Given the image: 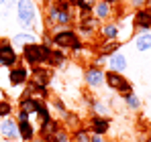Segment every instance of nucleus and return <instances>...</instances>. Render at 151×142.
I'll use <instances>...</instances> for the list:
<instances>
[{
	"label": "nucleus",
	"instance_id": "c9c22d12",
	"mask_svg": "<svg viewBox=\"0 0 151 142\" xmlns=\"http://www.w3.org/2000/svg\"><path fill=\"white\" fill-rule=\"evenodd\" d=\"M90 142H106V138H104V136H94V134H92V136H90Z\"/></svg>",
	"mask_w": 151,
	"mask_h": 142
},
{
	"label": "nucleus",
	"instance_id": "473e14b6",
	"mask_svg": "<svg viewBox=\"0 0 151 142\" xmlns=\"http://www.w3.org/2000/svg\"><path fill=\"white\" fill-rule=\"evenodd\" d=\"M14 120H17V122H25V120H33V116L27 114V112H23V110H17V112H14Z\"/></svg>",
	"mask_w": 151,
	"mask_h": 142
},
{
	"label": "nucleus",
	"instance_id": "2f4dec72",
	"mask_svg": "<svg viewBox=\"0 0 151 142\" xmlns=\"http://www.w3.org/2000/svg\"><path fill=\"white\" fill-rule=\"evenodd\" d=\"M51 4H53L55 8H59V10H74V8L70 6V2H68V0H53Z\"/></svg>",
	"mask_w": 151,
	"mask_h": 142
},
{
	"label": "nucleus",
	"instance_id": "dca6fc26",
	"mask_svg": "<svg viewBox=\"0 0 151 142\" xmlns=\"http://www.w3.org/2000/svg\"><path fill=\"white\" fill-rule=\"evenodd\" d=\"M106 67L108 71H116V73H125L129 69V57H127L125 53H114L112 57H108V61H106Z\"/></svg>",
	"mask_w": 151,
	"mask_h": 142
},
{
	"label": "nucleus",
	"instance_id": "b1692460",
	"mask_svg": "<svg viewBox=\"0 0 151 142\" xmlns=\"http://www.w3.org/2000/svg\"><path fill=\"white\" fill-rule=\"evenodd\" d=\"M121 47H123L121 41H102L100 47H98V51H94V53H100V55H104V57L108 59V57H112L114 53H119Z\"/></svg>",
	"mask_w": 151,
	"mask_h": 142
},
{
	"label": "nucleus",
	"instance_id": "bb28decb",
	"mask_svg": "<svg viewBox=\"0 0 151 142\" xmlns=\"http://www.w3.org/2000/svg\"><path fill=\"white\" fill-rule=\"evenodd\" d=\"M72 134V142H90V130H88V126H80V128H76L70 132Z\"/></svg>",
	"mask_w": 151,
	"mask_h": 142
},
{
	"label": "nucleus",
	"instance_id": "412c9836",
	"mask_svg": "<svg viewBox=\"0 0 151 142\" xmlns=\"http://www.w3.org/2000/svg\"><path fill=\"white\" fill-rule=\"evenodd\" d=\"M25 87L31 92V95L39 97V99H43V102H49V99H51V89L47 87V85H39V83H35V81L29 79Z\"/></svg>",
	"mask_w": 151,
	"mask_h": 142
},
{
	"label": "nucleus",
	"instance_id": "79ce46f5",
	"mask_svg": "<svg viewBox=\"0 0 151 142\" xmlns=\"http://www.w3.org/2000/svg\"><path fill=\"white\" fill-rule=\"evenodd\" d=\"M149 136H151V122H149Z\"/></svg>",
	"mask_w": 151,
	"mask_h": 142
},
{
	"label": "nucleus",
	"instance_id": "f257e3e1",
	"mask_svg": "<svg viewBox=\"0 0 151 142\" xmlns=\"http://www.w3.org/2000/svg\"><path fill=\"white\" fill-rule=\"evenodd\" d=\"M17 21L23 26V31H33V33L43 31V26L39 24L37 6L33 0H19L17 2Z\"/></svg>",
	"mask_w": 151,
	"mask_h": 142
},
{
	"label": "nucleus",
	"instance_id": "c756f323",
	"mask_svg": "<svg viewBox=\"0 0 151 142\" xmlns=\"http://www.w3.org/2000/svg\"><path fill=\"white\" fill-rule=\"evenodd\" d=\"M55 140H57V142H72V134H70V130H68V128H61V130L55 134Z\"/></svg>",
	"mask_w": 151,
	"mask_h": 142
},
{
	"label": "nucleus",
	"instance_id": "f3484780",
	"mask_svg": "<svg viewBox=\"0 0 151 142\" xmlns=\"http://www.w3.org/2000/svg\"><path fill=\"white\" fill-rule=\"evenodd\" d=\"M127 81L125 73H116V71H104V87L112 89V92H119V87Z\"/></svg>",
	"mask_w": 151,
	"mask_h": 142
},
{
	"label": "nucleus",
	"instance_id": "1a4fd4ad",
	"mask_svg": "<svg viewBox=\"0 0 151 142\" xmlns=\"http://www.w3.org/2000/svg\"><path fill=\"white\" fill-rule=\"evenodd\" d=\"M112 128V120L108 116H90L88 120V130L94 136H106Z\"/></svg>",
	"mask_w": 151,
	"mask_h": 142
},
{
	"label": "nucleus",
	"instance_id": "2eb2a0df",
	"mask_svg": "<svg viewBox=\"0 0 151 142\" xmlns=\"http://www.w3.org/2000/svg\"><path fill=\"white\" fill-rule=\"evenodd\" d=\"M37 126L33 120H25V122H19V140L23 142H35L37 140Z\"/></svg>",
	"mask_w": 151,
	"mask_h": 142
},
{
	"label": "nucleus",
	"instance_id": "58836bf2",
	"mask_svg": "<svg viewBox=\"0 0 151 142\" xmlns=\"http://www.w3.org/2000/svg\"><path fill=\"white\" fill-rule=\"evenodd\" d=\"M51 2H53V0H41V4H45V6H49Z\"/></svg>",
	"mask_w": 151,
	"mask_h": 142
},
{
	"label": "nucleus",
	"instance_id": "a211bd4d",
	"mask_svg": "<svg viewBox=\"0 0 151 142\" xmlns=\"http://www.w3.org/2000/svg\"><path fill=\"white\" fill-rule=\"evenodd\" d=\"M37 37H39V35H37V33H33V31H21V33L12 35V39H10V41H12V45H14V47L21 51L25 45L37 43Z\"/></svg>",
	"mask_w": 151,
	"mask_h": 142
},
{
	"label": "nucleus",
	"instance_id": "cd10ccee",
	"mask_svg": "<svg viewBox=\"0 0 151 142\" xmlns=\"http://www.w3.org/2000/svg\"><path fill=\"white\" fill-rule=\"evenodd\" d=\"M49 106H51V112H55V114L59 116V120H61L63 116H65V114H68V106H65V102H63V99H59V97L51 99Z\"/></svg>",
	"mask_w": 151,
	"mask_h": 142
},
{
	"label": "nucleus",
	"instance_id": "0eeeda50",
	"mask_svg": "<svg viewBox=\"0 0 151 142\" xmlns=\"http://www.w3.org/2000/svg\"><path fill=\"white\" fill-rule=\"evenodd\" d=\"M29 79H31V69L25 63H19L17 67H10L6 71V81L10 87H25Z\"/></svg>",
	"mask_w": 151,
	"mask_h": 142
},
{
	"label": "nucleus",
	"instance_id": "72a5a7b5",
	"mask_svg": "<svg viewBox=\"0 0 151 142\" xmlns=\"http://www.w3.org/2000/svg\"><path fill=\"white\" fill-rule=\"evenodd\" d=\"M17 2H19V0H6V2H4V12H2V14L6 16L12 8H17Z\"/></svg>",
	"mask_w": 151,
	"mask_h": 142
},
{
	"label": "nucleus",
	"instance_id": "4468645a",
	"mask_svg": "<svg viewBox=\"0 0 151 142\" xmlns=\"http://www.w3.org/2000/svg\"><path fill=\"white\" fill-rule=\"evenodd\" d=\"M61 128H63L61 120H59V118H51L47 124L37 126V134H39V138H41V140H45V138H53Z\"/></svg>",
	"mask_w": 151,
	"mask_h": 142
},
{
	"label": "nucleus",
	"instance_id": "7ed1b4c3",
	"mask_svg": "<svg viewBox=\"0 0 151 142\" xmlns=\"http://www.w3.org/2000/svg\"><path fill=\"white\" fill-rule=\"evenodd\" d=\"M21 63V51L12 45V41L8 37L0 39V67L8 71L10 67H17Z\"/></svg>",
	"mask_w": 151,
	"mask_h": 142
},
{
	"label": "nucleus",
	"instance_id": "393cba45",
	"mask_svg": "<svg viewBox=\"0 0 151 142\" xmlns=\"http://www.w3.org/2000/svg\"><path fill=\"white\" fill-rule=\"evenodd\" d=\"M121 99H123V106H125L127 110H131V112H137V110H141V108H143V99L135 94V92H133V94L123 95Z\"/></svg>",
	"mask_w": 151,
	"mask_h": 142
},
{
	"label": "nucleus",
	"instance_id": "9b49d317",
	"mask_svg": "<svg viewBox=\"0 0 151 142\" xmlns=\"http://www.w3.org/2000/svg\"><path fill=\"white\" fill-rule=\"evenodd\" d=\"M0 138H4L8 142L19 140V122L14 120V116L0 120Z\"/></svg>",
	"mask_w": 151,
	"mask_h": 142
},
{
	"label": "nucleus",
	"instance_id": "aec40b11",
	"mask_svg": "<svg viewBox=\"0 0 151 142\" xmlns=\"http://www.w3.org/2000/svg\"><path fill=\"white\" fill-rule=\"evenodd\" d=\"M68 63V53L65 51H61V49H51V55L49 59H47V67H51V69H59V67H63Z\"/></svg>",
	"mask_w": 151,
	"mask_h": 142
},
{
	"label": "nucleus",
	"instance_id": "20e7f679",
	"mask_svg": "<svg viewBox=\"0 0 151 142\" xmlns=\"http://www.w3.org/2000/svg\"><path fill=\"white\" fill-rule=\"evenodd\" d=\"M102 23L92 14H86V16H78V23H76V33L80 35V39H92L94 35L100 33Z\"/></svg>",
	"mask_w": 151,
	"mask_h": 142
},
{
	"label": "nucleus",
	"instance_id": "6ab92c4d",
	"mask_svg": "<svg viewBox=\"0 0 151 142\" xmlns=\"http://www.w3.org/2000/svg\"><path fill=\"white\" fill-rule=\"evenodd\" d=\"M98 35L102 37V41H119L121 28H119V24L114 23V21H110V23H104L100 26V33Z\"/></svg>",
	"mask_w": 151,
	"mask_h": 142
},
{
	"label": "nucleus",
	"instance_id": "4c0bfd02",
	"mask_svg": "<svg viewBox=\"0 0 151 142\" xmlns=\"http://www.w3.org/2000/svg\"><path fill=\"white\" fill-rule=\"evenodd\" d=\"M104 2H108V4H112V6H119L123 0H104Z\"/></svg>",
	"mask_w": 151,
	"mask_h": 142
},
{
	"label": "nucleus",
	"instance_id": "a878e982",
	"mask_svg": "<svg viewBox=\"0 0 151 142\" xmlns=\"http://www.w3.org/2000/svg\"><path fill=\"white\" fill-rule=\"evenodd\" d=\"M61 124H63V128H68L70 132L76 130V128H80L82 126V118H80V114H76L72 110H68V114L61 118Z\"/></svg>",
	"mask_w": 151,
	"mask_h": 142
},
{
	"label": "nucleus",
	"instance_id": "ddd939ff",
	"mask_svg": "<svg viewBox=\"0 0 151 142\" xmlns=\"http://www.w3.org/2000/svg\"><path fill=\"white\" fill-rule=\"evenodd\" d=\"M94 16H96L102 24L110 23V21L114 18V6L108 4V2H104V0H98V2L94 4Z\"/></svg>",
	"mask_w": 151,
	"mask_h": 142
},
{
	"label": "nucleus",
	"instance_id": "37998d69",
	"mask_svg": "<svg viewBox=\"0 0 151 142\" xmlns=\"http://www.w3.org/2000/svg\"><path fill=\"white\" fill-rule=\"evenodd\" d=\"M35 142H43V140H41V138H37V140H35Z\"/></svg>",
	"mask_w": 151,
	"mask_h": 142
},
{
	"label": "nucleus",
	"instance_id": "c85d7f7f",
	"mask_svg": "<svg viewBox=\"0 0 151 142\" xmlns=\"http://www.w3.org/2000/svg\"><path fill=\"white\" fill-rule=\"evenodd\" d=\"M10 116H14V106L8 99H0V120L10 118Z\"/></svg>",
	"mask_w": 151,
	"mask_h": 142
},
{
	"label": "nucleus",
	"instance_id": "6e6552de",
	"mask_svg": "<svg viewBox=\"0 0 151 142\" xmlns=\"http://www.w3.org/2000/svg\"><path fill=\"white\" fill-rule=\"evenodd\" d=\"M131 23H133V28L137 33H151V10L147 6L135 10L131 16Z\"/></svg>",
	"mask_w": 151,
	"mask_h": 142
},
{
	"label": "nucleus",
	"instance_id": "423d86ee",
	"mask_svg": "<svg viewBox=\"0 0 151 142\" xmlns=\"http://www.w3.org/2000/svg\"><path fill=\"white\" fill-rule=\"evenodd\" d=\"M84 83H86V87L92 89V92L102 89V87H104V69L98 67V65H94V63H90V65L84 69Z\"/></svg>",
	"mask_w": 151,
	"mask_h": 142
},
{
	"label": "nucleus",
	"instance_id": "a19ab883",
	"mask_svg": "<svg viewBox=\"0 0 151 142\" xmlns=\"http://www.w3.org/2000/svg\"><path fill=\"white\" fill-rule=\"evenodd\" d=\"M4 2H6V0H0V6H4Z\"/></svg>",
	"mask_w": 151,
	"mask_h": 142
},
{
	"label": "nucleus",
	"instance_id": "5701e85b",
	"mask_svg": "<svg viewBox=\"0 0 151 142\" xmlns=\"http://www.w3.org/2000/svg\"><path fill=\"white\" fill-rule=\"evenodd\" d=\"M35 118L39 120V126H43V124H47L51 118H53V112H51V106L49 102H39V106H37V114H35Z\"/></svg>",
	"mask_w": 151,
	"mask_h": 142
},
{
	"label": "nucleus",
	"instance_id": "ea45409f",
	"mask_svg": "<svg viewBox=\"0 0 151 142\" xmlns=\"http://www.w3.org/2000/svg\"><path fill=\"white\" fill-rule=\"evenodd\" d=\"M43 142H57V140H55V136H53V138H45Z\"/></svg>",
	"mask_w": 151,
	"mask_h": 142
},
{
	"label": "nucleus",
	"instance_id": "f704fd0d",
	"mask_svg": "<svg viewBox=\"0 0 151 142\" xmlns=\"http://www.w3.org/2000/svg\"><path fill=\"white\" fill-rule=\"evenodd\" d=\"M129 6L135 8V10H139V8H145L147 2H145V0H129Z\"/></svg>",
	"mask_w": 151,
	"mask_h": 142
},
{
	"label": "nucleus",
	"instance_id": "e433bc0d",
	"mask_svg": "<svg viewBox=\"0 0 151 142\" xmlns=\"http://www.w3.org/2000/svg\"><path fill=\"white\" fill-rule=\"evenodd\" d=\"M68 2H70V6H72V8H78V6H80V4H82V2H84V0H68Z\"/></svg>",
	"mask_w": 151,
	"mask_h": 142
},
{
	"label": "nucleus",
	"instance_id": "9d476101",
	"mask_svg": "<svg viewBox=\"0 0 151 142\" xmlns=\"http://www.w3.org/2000/svg\"><path fill=\"white\" fill-rule=\"evenodd\" d=\"M53 75H55V69L51 67H43V65H37V67H31V81L39 83V85H47L49 87L51 81H53Z\"/></svg>",
	"mask_w": 151,
	"mask_h": 142
},
{
	"label": "nucleus",
	"instance_id": "4be33fe9",
	"mask_svg": "<svg viewBox=\"0 0 151 142\" xmlns=\"http://www.w3.org/2000/svg\"><path fill=\"white\" fill-rule=\"evenodd\" d=\"M133 45H135V49H137L139 53L151 51V33H135Z\"/></svg>",
	"mask_w": 151,
	"mask_h": 142
},
{
	"label": "nucleus",
	"instance_id": "f03ea898",
	"mask_svg": "<svg viewBox=\"0 0 151 142\" xmlns=\"http://www.w3.org/2000/svg\"><path fill=\"white\" fill-rule=\"evenodd\" d=\"M51 49L47 45H41L39 41L37 43H31V45H25L21 49V63H25L27 67H37V65H45L47 59L51 55Z\"/></svg>",
	"mask_w": 151,
	"mask_h": 142
},
{
	"label": "nucleus",
	"instance_id": "f8f14e48",
	"mask_svg": "<svg viewBox=\"0 0 151 142\" xmlns=\"http://www.w3.org/2000/svg\"><path fill=\"white\" fill-rule=\"evenodd\" d=\"M39 97H35V95H31V92L29 89H23V94L19 95V108L17 110H23V112H27V114H31V116H35L37 114V106H39Z\"/></svg>",
	"mask_w": 151,
	"mask_h": 142
},
{
	"label": "nucleus",
	"instance_id": "39448f33",
	"mask_svg": "<svg viewBox=\"0 0 151 142\" xmlns=\"http://www.w3.org/2000/svg\"><path fill=\"white\" fill-rule=\"evenodd\" d=\"M53 37V47L55 49H61V51H70L76 43L80 41V35L76 33V28H57L51 33Z\"/></svg>",
	"mask_w": 151,
	"mask_h": 142
},
{
	"label": "nucleus",
	"instance_id": "7c9ffc66",
	"mask_svg": "<svg viewBox=\"0 0 151 142\" xmlns=\"http://www.w3.org/2000/svg\"><path fill=\"white\" fill-rule=\"evenodd\" d=\"M133 92H135V89H133V81H131V79H127L125 83H123V85L119 87V92H116V94H119L121 97H123V95H127V94H133Z\"/></svg>",
	"mask_w": 151,
	"mask_h": 142
}]
</instances>
